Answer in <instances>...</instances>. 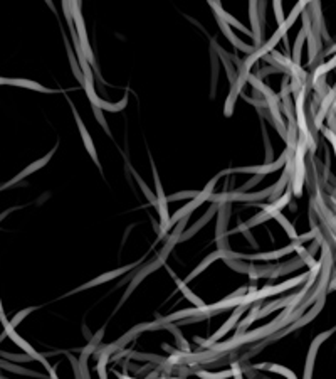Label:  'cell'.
<instances>
[{"label":"cell","instance_id":"6","mask_svg":"<svg viewBox=\"0 0 336 379\" xmlns=\"http://www.w3.org/2000/svg\"><path fill=\"white\" fill-rule=\"evenodd\" d=\"M272 7H274L276 19H278V24H279V27H281V25L286 22V19H284V15H283V3H281V2H274V3H272Z\"/></svg>","mask_w":336,"mask_h":379},{"label":"cell","instance_id":"8","mask_svg":"<svg viewBox=\"0 0 336 379\" xmlns=\"http://www.w3.org/2000/svg\"><path fill=\"white\" fill-rule=\"evenodd\" d=\"M325 135H326V137H328V140H330V142L333 143V147H335V152H336V133H335L333 130L326 128V130H325Z\"/></svg>","mask_w":336,"mask_h":379},{"label":"cell","instance_id":"2","mask_svg":"<svg viewBox=\"0 0 336 379\" xmlns=\"http://www.w3.org/2000/svg\"><path fill=\"white\" fill-rule=\"evenodd\" d=\"M2 84H10V86H22L27 89H36V91L41 93H54L52 89L41 86L36 81H29V79H10V78H2Z\"/></svg>","mask_w":336,"mask_h":379},{"label":"cell","instance_id":"7","mask_svg":"<svg viewBox=\"0 0 336 379\" xmlns=\"http://www.w3.org/2000/svg\"><path fill=\"white\" fill-rule=\"evenodd\" d=\"M93 108H95V115H96L97 122H99L101 125H103V128L109 133V128H108V125H106V122H104V117H103V113H101V108H97V106H93Z\"/></svg>","mask_w":336,"mask_h":379},{"label":"cell","instance_id":"1","mask_svg":"<svg viewBox=\"0 0 336 379\" xmlns=\"http://www.w3.org/2000/svg\"><path fill=\"white\" fill-rule=\"evenodd\" d=\"M71 106H72V113H74V118H76V122H78V128H79V131H81V137H83L84 147L88 148L89 155L93 157V160H95V162H96V165H97V167H99V160H97V153H96L95 143H93V140H91V135L88 133L86 126H84V123H83V120H81V117H79L78 110L74 108V105H71Z\"/></svg>","mask_w":336,"mask_h":379},{"label":"cell","instance_id":"3","mask_svg":"<svg viewBox=\"0 0 336 379\" xmlns=\"http://www.w3.org/2000/svg\"><path fill=\"white\" fill-rule=\"evenodd\" d=\"M88 98H89V101H91V103H93V106H97V108L106 110V112H120V110L125 108L126 101H128V96H125V100H121L120 103H116V105H113V103H106V101L99 100V98L96 96V93H95V95H91V96H88Z\"/></svg>","mask_w":336,"mask_h":379},{"label":"cell","instance_id":"5","mask_svg":"<svg viewBox=\"0 0 336 379\" xmlns=\"http://www.w3.org/2000/svg\"><path fill=\"white\" fill-rule=\"evenodd\" d=\"M306 37H308V31L303 29L297 36V41H296V46H294V64L296 67H299V63H301V48H303Z\"/></svg>","mask_w":336,"mask_h":379},{"label":"cell","instance_id":"4","mask_svg":"<svg viewBox=\"0 0 336 379\" xmlns=\"http://www.w3.org/2000/svg\"><path fill=\"white\" fill-rule=\"evenodd\" d=\"M52 155H54V150H50V152H49V153H48V155H46V157H42V159H41V160L34 162V164H32V165H29V167H27V169H25V170H24V172H20V174H19V176H17V177L14 179V181H12V182H10V184H14V182H17V181H20V179H24L25 176H29V174L36 172V170H39L41 167H44V165H46V164H48V162L50 160V157H52ZM10 184H8V186H10Z\"/></svg>","mask_w":336,"mask_h":379}]
</instances>
